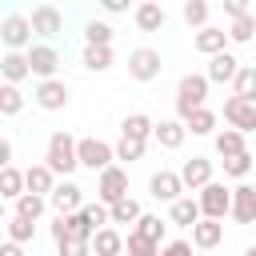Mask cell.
I'll return each instance as SVG.
<instances>
[{
    "instance_id": "cell-16",
    "label": "cell",
    "mask_w": 256,
    "mask_h": 256,
    "mask_svg": "<svg viewBox=\"0 0 256 256\" xmlns=\"http://www.w3.org/2000/svg\"><path fill=\"white\" fill-rule=\"evenodd\" d=\"M36 104H40L44 112H60V108L68 104V84H64V80H44V84L36 88Z\"/></svg>"
},
{
    "instance_id": "cell-37",
    "label": "cell",
    "mask_w": 256,
    "mask_h": 256,
    "mask_svg": "<svg viewBox=\"0 0 256 256\" xmlns=\"http://www.w3.org/2000/svg\"><path fill=\"white\" fill-rule=\"evenodd\" d=\"M80 216H84V220H88L96 232L112 224V212H108V204H84V208H80Z\"/></svg>"
},
{
    "instance_id": "cell-41",
    "label": "cell",
    "mask_w": 256,
    "mask_h": 256,
    "mask_svg": "<svg viewBox=\"0 0 256 256\" xmlns=\"http://www.w3.org/2000/svg\"><path fill=\"white\" fill-rule=\"evenodd\" d=\"M124 252H128V256H160V244H152V240H144V236L128 232V244H124Z\"/></svg>"
},
{
    "instance_id": "cell-10",
    "label": "cell",
    "mask_w": 256,
    "mask_h": 256,
    "mask_svg": "<svg viewBox=\"0 0 256 256\" xmlns=\"http://www.w3.org/2000/svg\"><path fill=\"white\" fill-rule=\"evenodd\" d=\"M28 64H32V76H40V84H44V80H56L60 52H56L52 44H36V48H28Z\"/></svg>"
},
{
    "instance_id": "cell-35",
    "label": "cell",
    "mask_w": 256,
    "mask_h": 256,
    "mask_svg": "<svg viewBox=\"0 0 256 256\" xmlns=\"http://www.w3.org/2000/svg\"><path fill=\"white\" fill-rule=\"evenodd\" d=\"M184 124H188V132H196V136H208V132L216 128V112H212V108H200V112H192Z\"/></svg>"
},
{
    "instance_id": "cell-9",
    "label": "cell",
    "mask_w": 256,
    "mask_h": 256,
    "mask_svg": "<svg viewBox=\"0 0 256 256\" xmlns=\"http://www.w3.org/2000/svg\"><path fill=\"white\" fill-rule=\"evenodd\" d=\"M48 204L56 208V216H76L84 208V188L72 184V180H64V184H56V192L48 196Z\"/></svg>"
},
{
    "instance_id": "cell-47",
    "label": "cell",
    "mask_w": 256,
    "mask_h": 256,
    "mask_svg": "<svg viewBox=\"0 0 256 256\" xmlns=\"http://www.w3.org/2000/svg\"><path fill=\"white\" fill-rule=\"evenodd\" d=\"M0 164L12 168V140H0Z\"/></svg>"
},
{
    "instance_id": "cell-12",
    "label": "cell",
    "mask_w": 256,
    "mask_h": 256,
    "mask_svg": "<svg viewBox=\"0 0 256 256\" xmlns=\"http://www.w3.org/2000/svg\"><path fill=\"white\" fill-rule=\"evenodd\" d=\"M224 120L236 128V132H256V104H248V100H240V96H232L228 104H224Z\"/></svg>"
},
{
    "instance_id": "cell-8",
    "label": "cell",
    "mask_w": 256,
    "mask_h": 256,
    "mask_svg": "<svg viewBox=\"0 0 256 256\" xmlns=\"http://www.w3.org/2000/svg\"><path fill=\"white\" fill-rule=\"evenodd\" d=\"M92 236H96V228L76 212V216H56L52 220V240L60 244V240H88L92 244Z\"/></svg>"
},
{
    "instance_id": "cell-39",
    "label": "cell",
    "mask_w": 256,
    "mask_h": 256,
    "mask_svg": "<svg viewBox=\"0 0 256 256\" xmlns=\"http://www.w3.org/2000/svg\"><path fill=\"white\" fill-rule=\"evenodd\" d=\"M40 212H44V196H32V192H24V196L16 200V216H28V220H40Z\"/></svg>"
},
{
    "instance_id": "cell-2",
    "label": "cell",
    "mask_w": 256,
    "mask_h": 256,
    "mask_svg": "<svg viewBox=\"0 0 256 256\" xmlns=\"http://www.w3.org/2000/svg\"><path fill=\"white\" fill-rule=\"evenodd\" d=\"M204 100H208V76H196V72L180 76V84H176V112H180V120L200 112Z\"/></svg>"
},
{
    "instance_id": "cell-44",
    "label": "cell",
    "mask_w": 256,
    "mask_h": 256,
    "mask_svg": "<svg viewBox=\"0 0 256 256\" xmlns=\"http://www.w3.org/2000/svg\"><path fill=\"white\" fill-rule=\"evenodd\" d=\"M56 252H60V256H88V252H92V244H88V240H60V244H56Z\"/></svg>"
},
{
    "instance_id": "cell-18",
    "label": "cell",
    "mask_w": 256,
    "mask_h": 256,
    "mask_svg": "<svg viewBox=\"0 0 256 256\" xmlns=\"http://www.w3.org/2000/svg\"><path fill=\"white\" fill-rule=\"evenodd\" d=\"M204 76H208V84H212V80H216V84H228V80L240 76V60L228 56V52H220V56L208 60V72H204Z\"/></svg>"
},
{
    "instance_id": "cell-19",
    "label": "cell",
    "mask_w": 256,
    "mask_h": 256,
    "mask_svg": "<svg viewBox=\"0 0 256 256\" xmlns=\"http://www.w3.org/2000/svg\"><path fill=\"white\" fill-rule=\"evenodd\" d=\"M192 44H196V52H204V56H220V52H224V44H228V32L208 24V28H200V32H196V40H192Z\"/></svg>"
},
{
    "instance_id": "cell-7",
    "label": "cell",
    "mask_w": 256,
    "mask_h": 256,
    "mask_svg": "<svg viewBox=\"0 0 256 256\" xmlns=\"http://www.w3.org/2000/svg\"><path fill=\"white\" fill-rule=\"evenodd\" d=\"M160 52H152V48H136V52H128V76L132 80H140V84H148V80H156L160 76Z\"/></svg>"
},
{
    "instance_id": "cell-24",
    "label": "cell",
    "mask_w": 256,
    "mask_h": 256,
    "mask_svg": "<svg viewBox=\"0 0 256 256\" xmlns=\"http://www.w3.org/2000/svg\"><path fill=\"white\" fill-rule=\"evenodd\" d=\"M124 244H128V240H124L116 228H100V232L92 236V252H96V256H120Z\"/></svg>"
},
{
    "instance_id": "cell-38",
    "label": "cell",
    "mask_w": 256,
    "mask_h": 256,
    "mask_svg": "<svg viewBox=\"0 0 256 256\" xmlns=\"http://www.w3.org/2000/svg\"><path fill=\"white\" fill-rule=\"evenodd\" d=\"M252 168H256V156H252V152H244V156H232V160H224V176H236V180H240V176H248Z\"/></svg>"
},
{
    "instance_id": "cell-25",
    "label": "cell",
    "mask_w": 256,
    "mask_h": 256,
    "mask_svg": "<svg viewBox=\"0 0 256 256\" xmlns=\"http://www.w3.org/2000/svg\"><path fill=\"white\" fill-rule=\"evenodd\" d=\"M132 20H136L140 32H160V28H164V8L148 0V4H140V8L132 12Z\"/></svg>"
},
{
    "instance_id": "cell-5",
    "label": "cell",
    "mask_w": 256,
    "mask_h": 256,
    "mask_svg": "<svg viewBox=\"0 0 256 256\" xmlns=\"http://www.w3.org/2000/svg\"><path fill=\"white\" fill-rule=\"evenodd\" d=\"M0 40H4V48H8V52L28 48V44H32V20H28V16H20V12L4 16V24H0Z\"/></svg>"
},
{
    "instance_id": "cell-32",
    "label": "cell",
    "mask_w": 256,
    "mask_h": 256,
    "mask_svg": "<svg viewBox=\"0 0 256 256\" xmlns=\"http://www.w3.org/2000/svg\"><path fill=\"white\" fill-rule=\"evenodd\" d=\"M232 96H240V100H248V104H256V68H240V76L232 80Z\"/></svg>"
},
{
    "instance_id": "cell-15",
    "label": "cell",
    "mask_w": 256,
    "mask_h": 256,
    "mask_svg": "<svg viewBox=\"0 0 256 256\" xmlns=\"http://www.w3.org/2000/svg\"><path fill=\"white\" fill-rule=\"evenodd\" d=\"M232 216H236V224H256V188L252 184L232 188Z\"/></svg>"
},
{
    "instance_id": "cell-11",
    "label": "cell",
    "mask_w": 256,
    "mask_h": 256,
    "mask_svg": "<svg viewBox=\"0 0 256 256\" xmlns=\"http://www.w3.org/2000/svg\"><path fill=\"white\" fill-rule=\"evenodd\" d=\"M32 32L36 36H44V40H52V36H60L64 32V16H60V8H52V4H40V8H32Z\"/></svg>"
},
{
    "instance_id": "cell-33",
    "label": "cell",
    "mask_w": 256,
    "mask_h": 256,
    "mask_svg": "<svg viewBox=\"0 0 256 256\" xmlns=\"http://www.w3.org/2000/svg\"><path fill=\"white\" fill-rule=\"evenodd\" d=\"M84 68L88 72H108L112 68V48H84Z\"/></svg>"
},
{
    "instance_id": "cell-27",
    "label": "cell",
    "mask_w": 256,
    "mask_h": 256,
    "mask_svg": "<svg viewBox=\"0 0 256 256\" xmlns=\"http://www.w3.org/2000/svg\"><path fill=\"white\" fill-rule=\"evenodd\" d=\"M216 152L224 156V160H232V156H244L248 148H244V132H236V128H224V132H216Z\"/></svg>"
},
{
    "instance_id": "cell-29",
    "label": "cell",
    "mask_w": 256,
    "mask_h": 256,
    "mask_svg": "<svg viewBox=\"0 0 256 256\" xmlns=\"http://www.w3.org/2000/svg\"><path fill=\"white\" fill-rule=\"evenodd\" d=\"M84 40H88V48H112V24L88 20L84 24Z\"/></svg>"
},
{
    "instance_id": "cell-46",
    "label": "cell",
    "mask_w": 256,
    "mask_h": 256,
    "mask_svg": "<svg viewBox=\"0 0 256 256\" xmlns=\"http://www.w3.org/2000/svg\"><path fill=\"white\" fill-rule=\"evenodd\" d=\"M224 12H228L232 20H240V16H248V4H244V0H224Z\"/></svg>"
},
{
    "instance_id": "cell-34",
    "label": "cell",
    "mask_w": 256,
    "mask_h": 256,
    "mask_svg": "<svg viewBox=\"0 0 256 256\" xmlns=\"http://www.w3.org/2000/svg\"><path fill=\"white\" fill-rule=\"evenodd\" d=\"M20 108H24L20 88H16V84H4V88H0V116H16Z\"/></svg>"
},
{
    "instance_id": "cell-17",
    "label": "cell",
    "mask_w": 256,
    "mask_h": 256,
    "mask_svg": "<svg viewBox=\"0 0 256 256\" xmlns=\"http://www.w3.org/2000/svg\"><path fill=\"white\" fill-rule=\"evenodd\" d=\"M24 184H28L32 196H52V192H56V172H52L48 164H32V168L24 172Z\"/></svg>"
},
{
    "instance_id": "cell-30",
    "label": "cell",
    "mask_w": 256,
    "mask_h": 256,
    "mask_svg": "<svg viewBox=\"0 0 256 256\" xmlns=\"http://www.w3.org/2000/svg\"><path fill=\"white\" fill-rule=\"evenodd\" d=\"M32 236H36V220L12 212V216H8V240H12V244H28Z\"/></svg>"
},
{
    "instance_id": "cell-49",
    "label": "cell",
    "mask_w": 256,
    "mask_h": 256,
    "mask_svg": "<svg viewBox=\"0 0 256 256\" xmlns=\"http://www.w3.org/2000/svg\"><path fill=\"white\" fill-rule=\"evenodd\" d=\"M0 256H24V252H20V244H12V240H8V244L0 248Z\"/></svg>"
},
{
    "instance_id": "cell-21",
    "label": "cell",
    "mask_w": 256,
    "mask_h": 256,
    "mask_svg": "<svg viewBox=\"0 0 256 256\" xmlns=\"http://www.w3.org/2000/svg\"><path fill=\"white\" fill-rule=\"evenodd\" d=\"M204 220V212H200V200H192V196H180L176 204H172V224H180V228H196Z\"/></svg>"
},
{
    "instance_id": "cell-23",
    "label": "cell",
    "mask_w": 256,
    "mask_h": 256,
    "mask_svg": "<svg viewBox=\"0 0 256 256\" xmlns=\"http://www.w3.org/2000/svg\"><path fill=\"white\" fill-rule=\"evenodd\" d=\"M184 136H188V124L184 120H160L156 124V144L160 148H180Z\"/></svg>"
},
{
    "instance_id": "cell-1",
    "label": "cell",
    "mask_w": 256,
    "mask_h": 256,
    "mask_svg": "<svg viewBox=\"0 0 256 256\" xmlns=\"http://www.w3.org/2000/svg\"><path fill=\"white\" fill-rule=\"evenodd\" d=\"M76 144H80V140H72L68 132H52V136H48V156H44V164H48L56 176L76 172V168H80V152H76Z\"/></svg>"
},
{
    "instance_id": "cell-45",
    "label": "cell",
    "mask_w": 256,
    "mask_h": 256,
    "mask_svg": "<svg viewBox=\"0 0 256 256\" xmlns=\"http://www.w3.org/2000/svg\"><path fill=\"white\" fill-rule=\"evenodd\" d=\"M160 256H192V244L188 240H172V244L160 248Z\"/></svg>"
},
{
    "instance_id": "cell-28",
    "label": "cell",
    "mask_w": 256,
    "mask_h": 256,
    "mask_svg": "<svg viewBox=\"0 0 256 256\" xmlns=\"http://www.w3.org/2000/svg\"><path fill=\"white\" fill-rule=\"evenodd\" d=\"M28 192V184H24V172L20 168H4L0 172V196H8V200H20Z\"/></svg>"
},
{
    "instance_id": "cell-14",
    "label": "cell",
    "mask_w": 256,
    "mask_h": 256,
    "mask_svg": "<svg viewBox=\"0 0 256 256\" xmlns=\"http://www.w3.org/2000/svg\"><path fill=\"white\" fill-rule=\"evenodd\" d=\"M180 180H184V188H196V192H204V188L212 184V160H204V156H192V160H184V168H180Z\"/></svg>"
},
{
    "instance_id": "cell-36",
    "label": "cell",
    "mask_w": 256,
    "mask_h": 256,
    "mask_svg": "<svg viewBox=\"0 0 256 256\" xmlns=\"http://www.w3.org/2000/svg\"><path fill=\"white\" fill-rule=\"evenodd\" d=\"M252 32H256V16L248 12V16L232 20V28H228V40H236V44H248V40H252Z\"/></svg>"
},
{
    "instance_id": "cell-6",
    "label": "cell",
    "mask_w": 256,
    "mask_h": 256,
    "mask_svg": "<svg viewBox=\"0 0 256 256\" xmlns=\"http://www.w3.org/2000/svg\"><path fill=\"white\" fill-rule=\"evenodd\" d=\"M96 196L112 208V204H120V200H128V172L120 168V164H112L108 172H100V184H96Z\"/></svg>"
},
{
    "instance_id": "cell-3",
    "label": "cell",
    "mask_w": 256,
    "mask_h": 256,
    "mask_svg": "<svg viewBox=\"0 0 256 256\" xmlns=\"http://www.w3.org/2000/svg\"><path fill=\"white\" fill-rule=\"evenodd\" d=\"M76 152H80V164L92 168V172H108L112 160H116V148L104 144V140H96V136H84V140L76 144Z\"/></svg>"
},
{
    "instance_id": "cell-43",
    "label": "cell",
    "mask_w": 256,
    "mask_h": 256,
    "mask_svg": "<svg viewBox=\"0 0 256 256\" xmlns=\"http://www.w3.org/2000/svg\"><path fill=\"white\" fill-rule=\"evenodd\" d=\"M144 156V140H132V136H120V144H116V160H140Z\"/></svg>"
},
{
    "instance_id": "cell-4",
    "label": "cell",
    "mask_w": 256,
    "mask_h": 256,
    "mask_svg": "<svg viewBox=\"0 0 256 256\" xmlns=\"http://www.w3.org/2000/svg\"><path fill=\"white\" fill-rule=\"evenodd\" d=\"M200 212H204V220H224L228 212H232V188H224L220 180H212L200 196Z\"/></svg>"
},
{
    "instance_id": "cell-48",
    "label": "cell",
    "mask_w": 256,
    "mask_h": 256,
    "mask_svg": "<svg viewBox=\"0 0 256 256\" xmlns=\"http://www.w3.org/2000/svg\"><path fill=\"white\" fill-rule=\"evenodd\" d=\"M104 12H112V16H116V12H128V4H124V0H104Z\"/></svg>"
},
{
    "instance_id": "cell-13",
    "label": "cell",
    "mask_w": 256,
    "mask_h": 256,
    "mask_svg": "<svg viewBox=\"0 0 256 256\" xmlns=\"http://www.w3.org/2000/svg\"><path fill=\"white\" fill-rule=\"evenodd\" d=\"M148 192H152L156 200H168V204H176V200H180V192H184V180H180V172H168V168H160V172L148 180Z\"/></svg>"
},
{
    "instance_id": "cell-42",
    "label": "cell",
    "mask_w": 256,
    "mask_h": 256,
    "mask_svg": "<svg viewBox=\"0 0 256 256\" xmlns=\"http://www.w3.org/2000/svg\"><path fill=\"white\" fill-rule=\"evenodd\" d=\"M184 20H188L192 28H208V4H204V0H188V4H184Z\"/></svg>"
},
{
    "instance_id": "cell-40",
    "label": "cell",
    "mask_w": 256,
    "mask_h": 256,
    "mask_svg": "<svg viewBox=\"0 0 256 256\" xmlns=\"http://www.w3.org/2000/svg\"><path fill=\"white\" fill-rule=\"evenodd\" d=\"M132 232H136V236H144V240H152V244H160L164 224H160V216H140V224H136Z\"/></svg>"
},
{
    "instance_id": "cell-20",
    "label": "cell",
    "mask_w": 256,
    "mask_h": 256,
    "mask_svg": "<svg viewBox=\"0 0 256 256\" xmlns=\"http://www.w3.org/2000/svg\"><path fill=\"white\" fill-rule=\"evenodd\" d=\"M0 72H4V84H20L24 76H32L28 52H8V56L0 60Z\"/></svg>"
},
{
    "instance_id": "cell-50",
    "label": "cell",
    "mask_w": 256,
    "mask_h": 256,
    "mask_svg": "<svg viewBox=\"0 0 256 256\" xmlns=\"http://www.w3.org/2000/svg\"><path fill=\"white\" fill-rule=\"evenodd\" d=\"M244 256H256V244H248V248H244Z\"/></svg>"
},
{
    "instance_id": "cell-26",
    "label": "cell",
    "mask_w": 256,
    "mask_h": 256,
    "mask_svg": "<svg viewBox=\"0 0 256 256\" xmlns=\"http://www.w3.org/2000/svg\"><path fill=\"white\" fill-rule=\"evenodd\" d=\"M120 136H132V140H144V144H148V136H156V124H152L144 112H132V116H124Z\"/></svg>"
},
{
    "instance_id": "cell-22",
    "label": "cell",
    "mask_w": 256,
    "mask_h": 256,
    "mask_svg": "<svg viewBox=\"0 0 256 256\" xmlns=\"http://www.w3.org/2000/svg\"><path fill=\"white\" fill-rule=\"evenodd\" d=\"M220 240H224V224H220V220H200V224L192 228V244H196L200 252L216 248Z\"/></svg>"
},
{
    "instance_id": "cell-31",
    "label": "cell",
    "mask_w": 256,
    "mask_h": 256,
    "mask_svg": "<svg viewBox=\"0 0 256 256\" xmlns=\"http://www.w3.org/2000/svg\"><path fill=\"white\" fill-rule=\"evenodd\" d=\"M108 212H112V224H140V216H144V212H140V204H136L132 196H128V200H120V204H112Z\"/></svg>"
}]
</instances>
